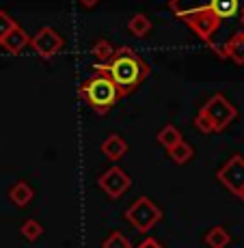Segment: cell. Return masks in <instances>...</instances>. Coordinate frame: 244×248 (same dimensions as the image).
<instances>
[{
  "label": "cell",
  "instance_id": "12",
  "mask_svg": "<svg viewBox=\"0 0 244 248\" xmlns=\"http://www.w3.org/2000/svg\"><path fill=\"white\" fill-rule=\"evenodd\" d=\"M33 197H35V192H33L31 184H26V181H16L11 186V190H9V199L17 207H26L33 201Z\"/></svg>",
  "mask_w": 244,
  "mask_h": 248
},
{
  "label": "cell",
  "instance_id": "19",
  "mask_svg": "<svg viewBox=\"0 0 244 248\" xmlns=\"http://www.w3.org/2000/svg\"><path fill=\"white\" fill-rule=\"evenodd\" d=\"M102 248H132V242L128 235H123L121 231H113L106 240L102 242Z\"/></svg>",
  "mask_w": 244,
  "mask_h": 248
},
{
  "label": "cell",
  "instance_id": "24",
  "mask_svg": "<svg viewBox=\"0 0 244 248\" xmlns=\"http://www.w3.org/2000/svg\"><path fill=\"white\" fill-rule=\"evenodd\" d=\"M242 24H244V9H242Z\"/></svg>",
  "mask_w": 244,
  "mask_h": 248
},
{
  "label": "cell",
  "instance_id": "11",
  "mask_svg": "<svg viewBox=\"0 0 244 248\" xmlns=\"http://www.w3.org/2000/svg\"><path fill=\"white\" fill-rule=\"evenodd\" d=\"M102 154L106 155L108 160L119 162V160L123 158V155L128 154V142H126V138L119 136V134L106 136V138H104V142H102Z\"/></svg>",
  "mask_w": 244,
  "mask_h": 248
},
{
  "label": "cell",
  "instance_id": "18",
  "mask_svg": "<svg viewBox=\"0 0 244 248\" xmlns=\"http://www.w3.org/2000/svg\"><path fill=\"white\" fill-rule=\"evenodd\" d=\"M113 52H114V47L108 44L106 39H98L93 44V47H91V54L95 56V61H98V65H102V63H106L108 59L113 56Z\"/></svg>",
  "mask_w": 244,
  "mask_h": 248
},
{
  "label": "cell",
  "instance_id": "21",
  "mask_svg": "<svg viewBox=\"0 0 244 248\" xmlns=\"http://www.w3.org/2000/svg\"><path fill=\"white\" fill-rule=\"evenodd\" d=\"M136 248H164V246H162L158 240H154V237H145Z\"/></svg>",
  "mask_w": 244,
  "mask_h": 248
},
{
  "label": "cell",
  "instance_id": "7",
  "mask_svg": "<svg viewBox=\"0 0 244 248\" xmlns=\"http://www.w3.org/2000/svg\"><path fill=\"white\" fill-rule=\"evenodd\" d=\"M98 186H99V190H102L106 197L119 199V197H123V194L130 190L132 177L123 169H119V166H113V169H108L106 173H102L98 177Z\"/></svg>",
  "mask_w": 244,
  "mask_h": 248
},
{
  "label": "cell",
  "instance_id": "5",
  "mask_svg": "<svg viewBox=\"0 0 244 248\" xmlns=\"http://www.w3.org/2000/svg\"><path fill=\"white\" fill-rule=\"evenodd\" d=\"M126 220L130 222L138 233H147L162 220V209L158 207L149 197H138L136 201L126 209Z\"/></svg>",
  "mask_w": 244,
  "mask_h": 248
},
{
  "label": "cell",
  "instance_id": "14",
  "mask_svg": "<svg viewBox=\"0 0 244 248\" xmlns=\"http://www.w3.org/2000/svg\"><path fill=\"white\" fill-rule=\"evenodd\" d=\"M166 155H169V160L173 162V164H186V162H190L193 160V155H195V149H193V145L190 142H186L184 138L178 142V145H173L171 149H166Z\"/></svg>",
  "mask_w": 244,
  "mask_h": 248
},
{
  "label": "cell",
  "instance_id": "17",
  "mask_svg": "<svg viewBox=\"0 0 244 248\" xmlns=\"http://www.w3.org/2000/svg\"><path fill=\"white\" fill-rule=\"evenodd\" d=\"M20 233L26 237L28 242H37L41 235H44V225H41L39 220H35V218H28V220L22 222Z\"/></svg>",
  "mask_w": 244,
  "mask_h": 248
},
{
  "label": "cell",
  "instance_id": "6",
  "mask_svg": "<svg viewBox=\"0 0 244 248\" xmlns=\"http://www.w3.org/2000/svg\"><path fill=\"white\" fill-rule=\"evenodd\" d=\"M216 177L229 192L236 194V197H240V194L244 192V158L240 154L231 155V158L218 169Z\"/></svg>",
  "mask_w": 244,
  "mask_h": 248
},
{
  "label": "cell",
  "instance_id": "13",
  "mask_svg": "<svg viewBox=\"0 0 244 248\" xmlns=\"http://www.w3.org/2000/svg\"><path fill=\"white\" fill-rule=\"evenodd\" d=\"M203 242H205V246L208 248H227L229 244H231V235H229V231L225 227L216 225V227H212L208 233H205Z\"/></svg>",
  "mask_w": 244,
  "mask_h": 248
},
{
  "label": "cell",
  "instance_id": "10",
  "mask_svg": "<svg viewBox=\"0 0 244 248\" xmlns=\"http://www.w3.org/2000/svg\"><path fill=\"white\" fill-rule=\"evenodd\" d=\"M0 46H2L7 52H11V54H20L22 50H26V47L31 46V35H28L24 28L16 26L2 41H0Z\"/></svg>",
  "mask_w": 244,
  "mask_h": 248
},
{
  "label": "cell",
  "instance_id": "8",
  "mask_svg": "<svg viewBox=\"0 0 244 248\" xmlns=\"http://www.w3.org/2000/svg\"><path fill=\"white\" fill-rule=\"evenodd\" d=\"M63 46H65V39L50 26H44L35 37H31V47L35 50L37 56H41L46 61L59 54L63 50Z\"/></svg>",
  "mask_w": 244,
  "mask_h": 248
},
{
  "label": "cell",
  "instance_id": "3",
  "mask_svg": "<svg viewBox=\"0 0 244 248\" xmlns=\"http://www.w3.org/2000/svg\"><path fill=\"white\" fill-rule=\"evenodd\" d=\"M80 97L89 108H93L98 114H106L114 104L121 99L117 84L111 80V76L102 69H95L80 87Z\"/></svg>",
  "mask_w": 244,
  "mask_h": 248
},
{
  "label": "cell",
  "instance_id": "9",
  "mask_svg": "<svg viewBox=\"0 0 244 248\" xmlns=\"http://www.w3.org/2000/svg\"><path fill=\"white\" fill-rule=\"evenodd\" d=\"M221 59H231L236 65H244V31L236 32L225 46L212 44L210 46Z\"/></svg>",
  "mask_w": 244,
  "mask_h": 248
},
{
  "label": "cell",
  "instance_id": "2",
  "mask_svg": "<svg viewBox=\"0 0 244 248\" xmlns=\"http://www.w3.org/2000/svg\"><path fill=\"white\" fill-rule=\"evenodd\" d=\"M95 69H102L111 76V80L117 84L121 97L134 93L149 76V65L143 56H138L132 47L123 46L113 52V56L102 65H95Z\"/></svg>",
  "mask_w": 244,
  "mask_h": 248
},
{
  "label": "cell",
  "instance_id": "20",
  "mask_svg": "<svg viewBox=\"0 0 244 248\" xmlns=\"http://www.w3.org/2000/svg\"><path fill=\"white\" fill-rule=\"evenodd\" d=\"M16 26H17L16 20H13V17L9 16L7 11H2V9H0V41H2L4 37H7Z\"/></svg>",
  "mask_w": 244,
  "mask_h": 248
},
{
  "label": "cell",
  "instance_id": "23",
  "mask_svg": "<svg viewBox=\"0 0 244 248\" xmlns=\"http://www.w3.org/2000/svg\"><path fill=\"white\" fill-rule=\"evenodd\" d=\"M238 199H240V201L244 203V192H242V194H240V197H238Z\"/></svg>",
  "mask_w": 244,
  "mask_h": 248
},
{
  "label": "cell",
  "instance_id": "15",
  "mask_svg": "<svg viewBox=\"0 0 244 248\" xmlns=\"http://www.w3.org/2000/svg\"><path fill=\"white\" fill-rule=\"evenodd\" d=\"M128 31H130L134 37L143 39V37H147L151 32V20L145 13H136V16H132L130 22H128Z\"/></svg>",
  "mask_w": 244,
  "mask_h": 248
},
{
  "label": "cell",
  "instance_id": "22",
  "mask_svg": "<svg viewBox=\"0 0 244 248\" xmlns=\"http://www.w3.org/2000/svg\"><path fill=\"white\" fill-rule=\"evenodd\" d=\"M78 2H80V4H82V7H84V9H93V7H95V4H98V2H99V0H78Z\"/></svg>",
  "mask_w": 244,
  "mask_h": 248
},
{
  "label": "cell",
  "instance_id": "4",
  "mask_svg": "<svg viewBox=\"0 0 244 248\" xmlns=\"http://www.w3.org/2000/svg\"><path fill=\"white\" fill-rule=\"evenodd\" d=\"M236 117L238 108L225 95L216 93L199 108L197 117H195V125L201 134H218V132L227 130V125H231Z\"/></svg>",
  "mask_w": 244,
  "mask_h": 248
},
{
  "label": "cell",
  "instance_id": "16",
  "mask_svg": "<svg viewBox=\"0 0 244 248\" xmlns=\"http://www.w3.org/2000/svg\"><path fill=\"white\" fill-rule=\"evenodd\" d=\"M179 140H181V132L175 125H164L158 132V142H160L164 149H171V147L178 145Z\"/></svg>",
  "mask_w": 244,
  "mask_h": 248
},
{
  "label": "cell",
  "instance_id": "1",
  "mask_svg": "<svg viewBox=\"0 0 244 248\" xmlns=\"http://www.w3.org/2000/svg\"><path fill=\"white\" fill-rule=\"evenodd\" d=\"M240 4L242 0H169L173 16L208 46L214 44L218 28L236 16Z\"/></svg>",
  "mask_w": 244,
  "mask_h": 248
}]
</instances>
